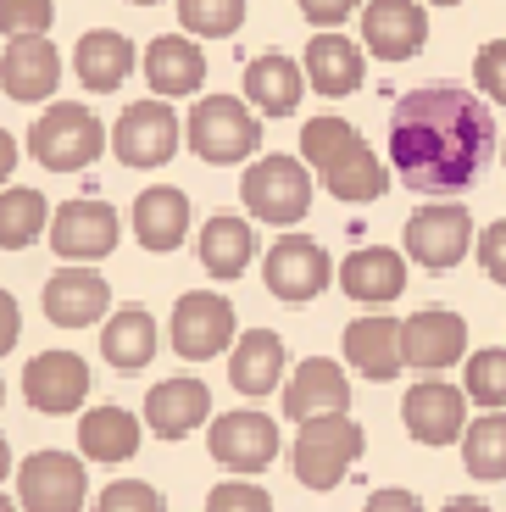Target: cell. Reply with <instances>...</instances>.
<instances>
[{
  "label": "cell",
  "mask_w": 506,
  "mask_h": 512,
  "mask_svg": "<svg viewBox=\"0 0 506 512\" xmlns=\"http://www.w3.org/2000/svg\"><path fill=\"white\" fill-rule=\"evenodd\" d=\"M495 156V112L479 90L423 84L390 112V167L418 195H462Z\"/></svg>",
  "instance_id": "obj_1"
},
{
  "label": "cell",
  "mask_w": 506,
  "mask_h": 512,
  "mask_svg": "<svg viewBox=\"0 0 506 512\" xmlns=\"http://www.w3.org/2000/svg\"><path fill=\"white\" fill-rule=\"evenodd\" d=\"M184 140L212 167L256 162V151H262V117L240 95H201L190 106V117H184Z\"/></svg>",
  "instance_id": "obj_2"
},
{
  "label": "cell",
  "mask_w": 506,
  "mask_h": 512,
  "mask_svg": "<svg viewBox=\"0 0 506 512\" xmlns=\"http://www.w3.org/2000/svg\"><path fill=\"white\" fill-rule=\"evenodd\" d=\"M106 140H112V134H106V123L89 112V106L56 101L34 117V128H28V156H34L45 173H84V167L106 151Z\"/></svg>",
  "instance_id": "obj_3"
},
{
  "label": "cell",
  "mask_w": 506,
  "mask_h": 512,
  "mask_svg": "<svg viewBox=\"0 0 506 512\" xmlns=\"http://www.w3.org/2000/svg\"><path fill=\"white\" fill-rule=\"evenodd\" d=\"M362 451H367L362 423H356L351 412H329V418L301 423V435H295V446H290V468L306 490H334L356 462H362Z\"/></svg>",
  "instance_id": "obj_4"
},
{
  "label": "cell",
  "mask_w": 506,
  "mask_h": 512,
  "mask_svg": "<svg viewBox=\"0 0 506 512\" xmlns=\"http://www.w3.org/2000/svg\"><path fill=\"white\" fill-rule=\"evenodd\" d=\"M240 201L256 223L290 229L312 212V167L301 156H256L240 179Z\"/></svg>",
  "instance_id": "obj_5"
},
{
  "label": "cell",
  "mask_w": 506,
  "mask_h": 512,
  "mask_svg": "<svg viewBox=\"0 0 506 512\" xmlns=\"http://www.w3.org/2000/svg\"><path fill=\"white\" fill-rule=\"evenodd\" d=\"M401 240H406V262H418L429 273H451L479 245V234H473V212L462 201H429L406 218Z\"/></svg>",
  "instance_id": "obj_6"
},
{
  "label": "cell",
  "mask_w": 506,
  "mask_h": 512,
  "mask_svg": "<svg viewBox=\"0 0 506 512\" xmlns=\"http://www.w3.org/2000/svg\"><path fill=\"white\" fill-rule=\"evenodd\" d=\"M167 340H173V351L184 362H212V357H223V351H234L240 323H234L228 295H217V290H184L173 301Z\"/></svg>",
  "instance_id": "obj_7"
},
{
  "label": "cell",
  "mask_w": 506,
  "mask_h": 512,
  "mask_svg": "<svg viewBox=\"0 0 506 512\" xmlns=\"http://www.w3.org/2000/svg\"><path fill=\"white\" fill-rule=\"evenodd\" d=\"M279 423L267 418V412L256 407H234L223 412V418L206 423V451H212V462H223L228 474H262V468H273V457H279Z\"/></svg>",
  "instance_id": "obj_8"
},
{
  "label": "cell",
  "mask_w": 506,
  "mask_h": 512,
  "mask_svg": "<svg viewBox=\"0 0 506 512\" xmlns=\"http://www.w3.org/2000/svg\"><path fill=\"white\" fill-rule=\"evenodd\" d=\"M334 262L329 251L312 240V234H284V240L267 245L262 256V284L267 295H279V301H290V307H301V301H317V295L334 284Z\"/></svg>",
  "instance_id": "obj_9"
},
{
  "label": "cell",
  "mask_w": 506,
  "mask_h": 512,
  "mask_svg": "<svg viewBox=\"0 0 506 512\" xmlns=\"http://www.w3.org/2000/svg\"><path fill=\"white\" fill-rule=\"evenodd\" d=\"M89 474L73 451H34L17 462V507L23 512H84Z\"/></svg>",
  "instance_id": "obj_10"
},
{
  "label": "cell",
  "mask_w": 506,
  "mask_h": 512,
  "mask_svg": "<svg viewBox=\"0 0 506 512\" xmlns=\"http://www.w3.org/2000/svg\"><path fill=\"white\" fill-rule=\"evenodd\" d=\"M178 140H184V123H178V112L162 101V95H151V101H134L123 106V117H117L112 128V151L123 167H167L178 156Z\"/></svg>",
  "instance_id": "obj_11"
},
{
  "label": "cell",
  "mask_w": 506,
  "mask_h": 512,
  "mask_svg": "<svg viewBox=\"0 0 506 512\" xmlns=\"http://www.w3.org/2000/svg\"><path fill=\"white\" fill-rule=\"evenodd\" d=\"M117 240H123V218H117L112 201L78 195V201H62L51 212V251L62 262H101L117 251Z\"/></svg>",
  "instance_id": "obj_12"
},
{
  "label": "cell",
  "mask_w": 506,
  "mask_h": 512,
  "mask_svg": "<svg viewBox=\"0 0 506 512\" xmlns=\"http://www.w3.org/2000/svg\"><path fill=\"white\" fill-rule=\"evenodd\" d=\"M468 390H456L451 379H418L412 390H406L401 401V423L406 435L418 440V446H451V440L468 435Z\"/></svg>",
  "instance_id": "obj_13"
},
{
  "label": "cell",
  "mask_w": 506,
  "mask_h": 512,
  "mask_svg": "<svg viewBox=\"0 0 506 512\" xmlns=\"http://www.w3.org/2000/svg\"><path fill=\"white\" fill-rule=\"evenodd\" d=\"M62 90V51L51 45V34H17L0 45V95L6 101L39 106Z\"/></svg>",
  "instance_id": "obj_14"
},
{
  "label": "cell",
  "mask_w": 506,
  "mask_h": 512,
  "mask_svg": "<svg viewBox=\"0 0 506 512\" xmlns=\"http://www.w3.org/2000/svg\"><path fill=\"white\" fill-rule=\"evenodd\" d=\"M429 45V6L423 0H367L362 51L373 62H412Z\"/></svg>",
  "instance_id": "obj_15"
},
{
  "label": "cell",
  "mask_w": 506,
  "mask_h": 512,
  "mask_svg": "<svg viewBox=\"0 0 506 512\" xmlns=\"http://www.w3.org/2000/svg\"><path fill=\"white\" fill-rule=\"evenodd\" d=\"M39 307L56 329H95V323L112 312V284L101 273L89 268V262H67L45 279V295H39Z\"/></svg>",
  "instance_id": "obj_16"
},
{
  "label": "cell",
  "mask_w": 506,
  "mask_h": 512,
  "mask_svg": "<svg viewBox=\"0 0 506 512\" xmlns=\"http://www.w3.org/2000/svg\"><path fill=\"white\" fill-rule=\"evenodd\" d=\"M23 396L45 418H67L89 401V362L78 351H39L23 368Z\"/></svg>",
  "instance_id": "obj_17"
},
{
  "label": "cell",
  "mask_w": 506,
  "mask_h": 512,
  "mask_svg": "<svg viewBox=\"0 0 506 512\" xmlns=\"http://www.w3.org/2000/svg\"><path fill=\"white\" fill-rule=\"evenodd\" d=\"M401 357L406 368L445 373L451 362H468V318L451 307H423L401 323Z\"/></svg>",
  "instance_id": "obj_18"
},
{
  "label": "cell",
  "mask_w": 506,
  "mask_h": 512,
  "mask_svg": "<svg viewBox=\"0 0 506 512\" xmlns=\"http://www.w3.org/2000/svg\"><path fill=\"white\" fill-rule=\"evenodd\" d=\"M140 67H145L151 95H162V101L201 95V84H206V51H201V39H190V34H156L145 45Z\"/></svg>",
  "instance_id": "obj_19"
},
{
  "label": "cell",
  "mask_w": 506,
  "mask_h": 512,
  "mask_svg": "<svg viewBox=\"0 0 506 512\" xmlns=\"http://www.w3.org/2000/svg\"><path fill=\"white\" fill-rule=\"evenodd\" d=\"M351 407V379L334 357H306L301 368L284 379V418L295 423H312V418H329V412Z\"/></svg>",
  "instance_id": "obj_20"
},
{
  "label": "cell",
  "mask_w": 506,
  "mask_h": 512,
  "mask_svg": "<svg viewBox=\"0 0 506 512\" xmlns=\"http://www.w3.org/2000/svg\"><path fill=\"white\" fill-rule=\"evenodd\" d=\"M201 423H212V390H206L201 379H162L145 396V429H151L156 440H184L195 435Z\"/></svg>",
  "instance_id": "obj_21"
},
{
  "label": "cell",
  "mask_w": 506,
  "mask_h": 512,
  "mask_svg": "<svg viewBox=\"0 0 506 512\" xmlns=\"http://www.w3.org/2000/svg\"><path fill=\"white\" fill-rule=\"evenodd\" d=\"M301 62H306V84H312L317 95H329V101L356 95V90H362V78H367L362 45H356V39H345L340 28H317Z\"/></svg>",
  "instance_id": "obj_22"
},
{
  "label": "cell",
  "mask_w": 506,
  "mask_h": 512,
  "mask_svg": "<svg viewBox=\"0 0 506 512\" xmlns=\"http://www.w3.org/2000/svg\"><path fill=\"white\" fill-rule=\"evenodd\" d=\"M134 67H140V51H134V39L117 34V28H89L73 45V73H78V84L95 90V95L123 90Z\"/></svg>",
  "instance_id": "obj_23"
},
{
  "label": "cell",
  "mask_w": 506,
  "mask_h": 512,
  "mask_svg": "<svg viewBox=\"0 0 506 512\" xmlns=\"http://www.w3.org/2000/svg\"><path fill=\"white\" fill-rule=\"evenodd\" d=\"M340 290L351 295V301H362V307H390L395 295L406 290V256L390 251V245H362V251H351L340 262Z\"/></svg>",
  "instance_id": "obj_24"
},
{
  "label": "cell",
  "mask_w": 506,
  "mask_h": 512,
  "mask_svg": "<svg viewBox=\"0 0 506 512\" xmlns=\"http://www.w3.org/2000/svg\"><path fill=\"white\" fill-rule=\"evenodd\" d=\"M284 368H290V351L273 329H245L228 351V384L240 390V396H273L284 384Z\"/></svg>",
  "instance_id": "obj_25"
},
{
  "label": "cell",
  "mask_w": 506,
  "mask_h": 512,
  "mask_svg": "<svg viewBox=\"0 0 506 512\" xmlns=\"http://www.w3.org/2000/svg\"><path fill=\"white\" fill-rule=\"evenodd\" d=\"M345 362H351L362 379H373V384L395 379V373L406 368V357H401V318L373 312V318L345 323Z\"/></svg>",
  "instance_id": "obj_26"
},
{
  "label": "cell",
  "mask_w": 506,
  "mask_h": 512,
  "mask_svg": "<svg viewBox=\"0 0 506 512\" xmlns=\"http://www.w3.org/2000/svg\"><path fill=\"white\" fill-rule=\"evenodd\" d=\"M184 234H190V195L178 190V184H151V190H140V201H134V240L145 245V251L167 256L184 245Z\"/></svg>",
  "instance_id": "obj_27"
},
{
  "label": "cell",
  "mask_w": 506,
  "mask_h": 512,
  "mask_svg": "<svg viewBox=\"0 0 506 512\" xmlns=\"http://www.w3.org/2000/svg\"><path fill=\"white\" fill-rule=\"evenodd\" d=\"M140 435H145V423L128 407H117V401H101V407H89L78 418V451H84V462H106V468L128 462L140 451Z\"/></svg>",
  "instance_id": "obj_28"
},
{
  "label": "cell",
  "mask_w": 506,
  "mask_h": 512,
  "mask_svg": "<svg viewBox=\"0 0 506 512\" xmlns=\"http://www.w3.org/2000/svg\"><path fill=\"white\" fill-rule=\"evenodd\" d=\"M195 256H201V268L212 279H240L245 268L256 262V229L234 212H217V218L201 223V240H195Z\"/></svg>",
  "instance_id": "obj_29"
},
{
  "label": "cell",
  "mask_w": 506,
  "mask_h": 512,
  "mask_svg": "<svg viewBox=\"0 0 506 512\" xmlns=\"http://www.w3.org/2000/svg\"><path fill=\"white\" fill-rule=\"evenodd\" d=\"M301 90H306V67L290 62V56L267 51L245 67V101L256 106L262 117H290L301 106Z\"/></svg>",
  "instance_id": "obj_30"
},
{
  "label": "cell",
  "mask_w": 506,
  "mask_h": 512,
  "mask_svg": "<svg viewBox=\"0 0 506 512\" xmlns=\"http://www.w3.org/2000/svg\"><path fill=\"white\" fill-rule=\"evenodd\" d=\"M101 357L117 373H140L156 357V318L145 307H117L101 323Z\"/></svg>",
  "instance_id": "obj_31"
},
{
  "label": "cell",
  "mask_w": 506,
  "mask_h": 512,
  "mask_svg": "<svg viewBox=\"0 0 506 512\" xmlns=\"http://www.w3.org/2000/svg\"><path fill=\"white\" fill-rule=\"evenodd\" d=\"M323 190H329L334 201H345V206H367V201H379V195L390 190V167L379 162V151H373L367 140H356L351 151L323 173Z\"/></svg>",
  "instance_id": "obj_32"
},
{
  "label": "cell",
  "mask_w": 506,
  "mask_h": 512,
  "mask_svg": "<svg viewBox=\"0 0 506 512\" xmlns=\"http://www.w3.org/2000/svg\"><path fill=\"white\" fill-rule=\"evenodd\" d=\"M45 234H51V201L28 184H6L0 190V251H28Z\"/></svg>",
  "instance_id": "obj_33"
},
{
  "label": "cell",
  "mask_w": 506,
  "mask_h": 512,
  "mask_svg": "<svg viewBox=\"0 0 506 512\" xmlns=\"http://www.w3.org/2000/svg\"><path fill=\"white\" fill-rule=\"evenodd\" d=\"M462 462H468V474L484 479V485L506 479V407L468 423V435H462Z\"/></svg>",
  "instance_id": "obj_34"
},
{
  "label": "cell",
  "mask_w": 506,
  "mask_h": 512,
  "mask_svg": "<svg viewBox=\"0 0 506 512\" xmlns=\"http://www.w3.org/2000/svg\"><path fill=\"white\" fill-rule=\"evenodd\" d=\"M356 140H362V134H356V128L345 123V117L323 112V117H312V123L301 128V162L312 167L317 179H323V173H329V167L340 162V156L351 151Z\"/></svg>",
  "instance_id": "obj_35"
},
{
  "label": "cell",
  "mask_w": 506,
  "mask_h": 512,
  "mask_svg": "<svg viewBox=\"0 0 506 512\" xmlns=\"http://www.w3.org/2000/svg\"><path fill=\"white\" fill-rule=\"evenodd\" d=\"M462 390H468L473 407L501 412L506 407V346L468 351V362H462Z\"/></svg>",
  "instance_id": "obj_36"
},
{
  "label": "cell",
  "mask_w": 506,
  "mask_h": 512,
  "mask_svg": "<svg viewBox=\"0 0 506 512\" xmlns=\"http://www.w3.org/2000/svg\"><path fill=\"white\" fill-rule=\"evenodd\" d=\"M178 23L190 39H234L245 23V0H178Z\"/></svg>",
  "instance_id": "obj_37"
},
{
  "label": "cell",
  "mask_w": 506,
  "mask_h": 512,
  "mask_svg": "<svg viewBox=\"0 0 506 512\" xmlns=\"http://www.w3.org/2000/svg\"><path fill=\"white\" fill-rule=\"evenodd\" d=\"M89 512H167V496L156 485H145V479H117V485H106L95 496Z\"/></svg>",
  "instance_id": "obj_38"
},
{
  "label": "cell",
  "mask_w": 506,
  "mask_h": 512,
  "mask_svg": "<svg viewBox=\"0 0 506 512\" xmlns=\"http://www.w3.org/2000/svg\"><path fill=\"white\" fill-rule=\"evenodd\" d=\"M56 23V0H0V34H51Z\"/></svg>",
  "instance_id": "obj_39"
},
{
  "label": "cell",
  "mask_w": 506,
  "mask_h": 512,
  "mask_svg": "<svg viewBox=\"0 0 506 512\" xmlns=\"http://www.w3.org/2000/svg\"><path fill=\"white\" fill-rule=\"evenodd\" d=\"M473 84H479V95L490 106H506V39L479 45V56H473Z\"/></svg>",
  "instance_id": "obj_40"
},
{
  "label": "cell",
  "mask_w": 506,
  "mask_h": 512,
  "mask_svg": "<svg viewBox=\"0 0 506 512\" xmlns=\"http://www.w3.org/2000/svg\"><path fill=\"white\" fill-rule=\"evenodd\" d=\"M206 512H273V496H267L256 479H223V485L206 496Z\"/></svg>",
  "instance_id": "obj_41"
},
{
  "label": "cell",
  "mask_w": 506,
  "mask_h": 512,
  "mask_svg": "<svg viewBox=\"0 0 506 512\" xmlns=\"http://www.w3.org/2000/svg\"><path fill=\"white\" fill-rule=\"evenodd\" d=\"M473 251H479V268L490 273L495 284H506V218L490 223V229L479 234V245H473Z\"/></svg>",
  "instance_id": "obj_42"
},
{
  "label": "cell",
  "mask_w": 506,
  "mask_h": 512,
  "mask_svg": "<svg viewBox=\"0 0 506 512\" xmlns=\"http://www.w3.org/2000/svg\"><path fill=\"white\" fill-rule=\"evenodd\" d=\"M301 6V17L312 23V34L317 28H340V23H351V12L362 6V0H295Z\"/></svg>",
  "instance_id": "obj_43"
},
{
  "label": "cell",
  "mask_w": 506,
  "mask_h": 512,
  "mask_svg": "<svg viewBox=\"0 0 506 512\" xmlns=\"http://www.w3.org/2000/svg\"><path fill=\"white\" fill-rule=\"evenodd\" d=\"M362 512H429V507H423V496H418V490H401V485H390V490H373Z\"/></svg>",
  "instance_id": "obj_44"
},
{
  "label": "cell",
  "mask_w": 506,
  "mask_h": 512,
  "mask_svg": "<svg viewBox=\"0 0 506 512\" xmlns=\"http://www.w3.org/2000/svg\"><path fill=\"white\" fill-rule=\"evenodd\" d=\"M17 334H23V307H17L12 290H0V357L17 351Z\"/></svg>",
  "instance_id": "obj_45"
},
{
  "label": "cell",
  "mask_w": 506,
  "mask_h": 512,
  "mask_svg": "<svg viewBox=\"0 0 506 512\" xmlns=\"http://www.w3.org/2000/svg\"><path fill=\"white\" fill-rule=\"evenodd\" d=\"M17 156H23V145H17V134H6V128H0V190H6V179L17 173Z\"/></svg>",
  "instance_id": "obj_46"
},
{
  "label": "cell",
  "mask_w": 506,
  "mask_h": 512,
  "mask_svg": "<svg viewBox=\"0 0 506 512\" xmlns=\"http://www.w3.org/2000/svg\"><path fill=\"white\" fill-rule=\"evenodd\" d=\"M440 512H495V507H490V501H479V496H451Z\"/></svg>",
  "instance_id": "obj_47"
},
{
  "label": "cell",
  "mask_w": 506,
  "mask_h": 512,
  "mask_svg": "<svg viewBox=\"0 0 506 512\" xmlns=\"http://www.w3.org/2000/svg\"><path fill=\"white\" fill-rule=\"evenodd\" d=\"M17 474V462H12V446H6V435H0V479Z\"/></svg>",
  "instance_id": "obj_48"
},
{
  "label": "cell",
  "mask_w": 506,
  "mask_h": 512,
  "mask_svg": "<svg viewBox=\"0 0 506 512\" xmlns=\"http://www.w3.org/2000/svg\"><path fill=\"white\" fill-rule=\"evenodd\" d=\"M0 512H23V507H17V496H0Z\"/></svg>",
  "instance_id": "obj_49"
},
{
  "label": "cell",
  "mask_w": 506,
  "mask_h": 512,
  "mask_svg": "<svg viewBox=\"0 0 506 512\" xmlns=\"http://www.w3.org/2000/svg\"><path fill=\"white\" fill-rule=\"evenodd\" d=\"M423 6H462V0H423Z\"/></svg>",
  "instance_id": "obj_50"
},
{
  "label": "cell",
  "mask_w": 506,
  "mask_h": 512,
  "mask_svg": "<svg viewBox=\"0 0 506 512\" xmlns=\"http://www.w3.org/2000/svg\"><path fill=\"white\" fill-rule=\"evenodd\" d=\"M128 6H162V0H128Z\"/></svg>",
  "instance_id": "obj_51"
},
{
  "label": "cell",
  "mask_w": 506,
  "mask_h": 512,
  "mask_svg": "<svg viewBox=\"0 0 506 512\" xmlns=\"http://www.w3.org/2000/svg\"><path fill=\"white\" fill-rule=\"evenodd\" d=\"M501 162H506V140H501Z\"/></svg>",
  "instance_id": "obj_52"
},
{
  "label": "cell",
  "mask_w": 506,
  "mask_h": 512,
  "mask_svg": "<svg viewBox=\"0 0 506 512\" xmlns=\"http://www.w3.org/2000/svg\"><path fill=\"white\" fill-rule=\"evenodd\" d=\"M0 396H6V384H0Z\"/></svg>",
  "instance_id": "obj_53"
}]
</instances>
